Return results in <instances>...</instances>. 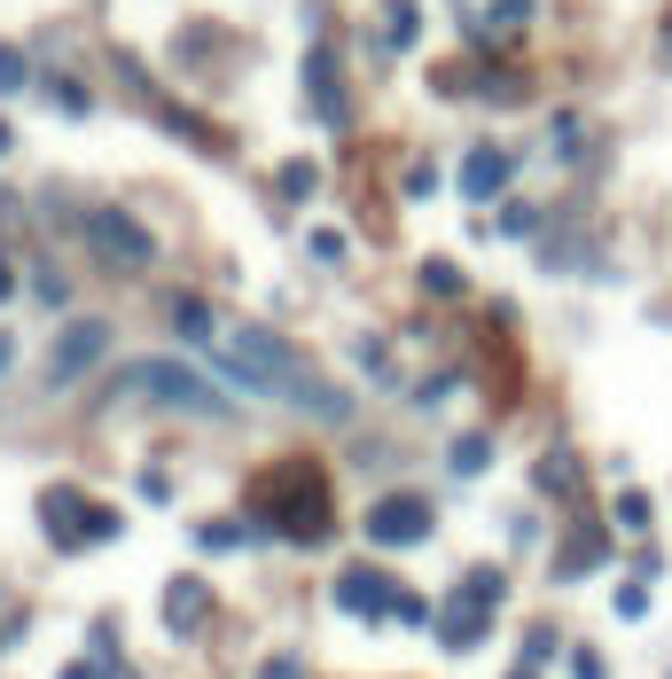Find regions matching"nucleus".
Instances as JSON below:
<instances>
[{"label":"nucleus","instance_id":"obj_10","mask_svg":"<svg viewBox=\"0 0 672 679\" xmlns=\"http://www.w3.org/2000/svg\"><path fill=\"white\" fill-rule=\"evenodd\" d=\"M173 625H196V585H173Z\"/></svg>","mask_w":672,"mask_h":679},{"label":"nucleus","instance_id":"obj_9","mask_svg":"<svg viewBox=\"0 0 672 679\" xmlns=\"http://www.w3.org/2000/svg\"><path fill=\"white\" fill-rule=\"evenodd\" d=\"M17 87H24V55L0 47V95H17Z\"/></svg>","mask_w":672,"mask_h":679},{"label":"nucleus","instance_id":"obj_12","mask_svg":"<svg viewBox=\"0 0 672 679\" xmlns=\"http://www.w3.org/2000/svg\"><path fill=\"white\" fill-rule=\"evenodd\" d=\"M0 297H9V266H0Z\"/></svg>","mask_w":672,"mask_h":679},{"label":"nucleus","instance_id":"obj_5","mask_svg":"<svg viewBox=\"0 0 672 679\" xmlns=\"http://www.w3.org/2000/svg\"><path fill=\"white\" fill-rule=\"evenodd\" d=\"M368 532H376V539H423V532H431V507H423V500H383L376 516H368Z\"/></svg>","mask_w":672,"mask_h":679},{"label":"nucleus","instance_id":"obj_1","mask_svg":"<svg viewBox=\"0 0 672 679\" xmlns=\"http://www.w3.org/2000/svg\"><path fill=\"white\" fill-rule=\"evenodd\" d=\"M219 368H227L235 383H250V391L282 398V406H305V414H345V391H328V383L305 368V352H297V344H282V336H267V328H227Z\"/></svg>","mask_w":672,"mask_h":679},{"label":"nucleus","instance_id":"obj_3","mask_svg":"<svg viewBox=\"0 0 672 679\" xmlns=\"http://www.w3.org/2000/svg\"><path fill=\"white\" fill-rule=\"evenodd\" d=\"M87 242L102 250L110 266H149V259H156L149 227H133V219H126V211H110V204H102V211H87Z\"/></svg>","mask_w":672,"mask_h":679},{"label":"nucleus","instance_id":"obj_4","mask_svg":"<svg viewBox=\"0 0 672 679\" xmlns=\"http://www.w3.org/2000/svg\"><path fill=\"white\" fill-rule=\"evenodd\" d=\"M102 344H110V328H102V320H71V328H63V344H55V368H47V375H55V383H78V368H95V360H102Z\"/></svg>","mask_w":672,"mask_h":679},{"label":"nucleus","instance_id":"obj_6","mask_svg":"<svg viewBox=\"0 0 672 679\" xmlns=\"http://www.w3.org/2000/svg\"><path fill=\"white\" fill-rule=\"evenodd\" d=\"M500 180H509V156H500V149H469V164H462V196H500Z\"/></svg>","mask_w":672,"mask_h":679},{"label":"nucleus","instance_id":"obj_7","mask_svg":"<svg viewBox=\"0 0 672 679\" xmlns=\"http://www.w3.org/2000/svg\"><path fill=\"white\" fill-rule=\"evenodd\" d=\"M336 602H353V610H360V602H383V610H391L399 593H391L376 570H345V578H336ZM360 617H368V610H360Z\"/></svg>","mask_w":672,"mask_h":679},{"label":"nucleus","instance_id":"obj_8","mask_svg":"<svg viewBox=\"0 0 672 679\" xmlns=\"http://www.w3.org/2000/svg\"><path fill=\"white\" fill-rule=\"evenodd\" d=\"M524 17H532V0H492V24H500V32H517Z\"/></svg>","mask_w":672,"mask_h":679},{"label":"nucleus","instance_id":"obj_11","mask_svg":"<svg viewBox=\"0 0 672 679\" xmlns=\"http://www.w3.org/2000/svg\"><path fill=\"white\" fill-rule=\"evenodd\" d=\"M267 679H297V664H267Z\"/></svg>","mask_w":672,"mask_h":679},{"label":"nucleus","instance_id":"obj_13","mask_svg":"<svg viewBox=\"0 0 672 679\" xmlns=\"http://www.w3.org/2000/svg\"><path fill=\"white\" fill-rule=\"evenodd\" d=\"M664 47H672V32H664Z\"/></svg>","mask_w":672,"mask_h":679},{"label":"nucleus","instance_id":"obj_2","mask_svg":"<svg viewBox=\"0 0 672 679\" xmlns=\"http://www.w3.org/2000/svg\"><path fill=\"white\" fill-rule=\"evenodd\" d=\"M133 391H141V398H164V406H188V414L227 421V398H219L204 375H188L181 360H141V368H133Z\"/></svg>","mask_w":672,"mask_h":679}]
</instances>
